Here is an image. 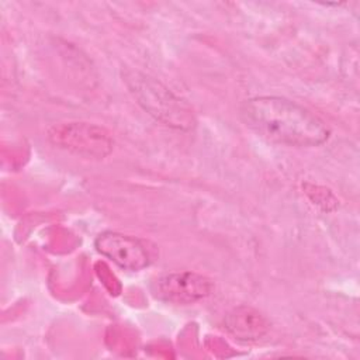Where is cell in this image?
Returning <instances> with one entry per match:
<instances>
[{
  "mask_svg": "<svg viewBox=\"0 0 360 360\" xmlns=\"http://www.w3.org/2000/svg\"><path fill=\"white\" fill-rule=\"evenodd\" d=\"M240 117L256 135L280 145L312 148L330 136V129L318 115L280 96H257L243 101Z\"/></svg>",
  "mask_w": 360,
  "mask_h": 360,
  "instance_id": "cell-1",
  "label": "cell"
},
{
  "mask_svg": "<svg viewBox=\"0 0 360 360\" xmlns=\"http://www.w3.org/2000/svg\"><path fill=\"white\" fill-rule=\"evenodd\" d=\"M122 80L136 103L160 124L179 131L195 127L191 107L155 77L128 69L122 72Z\"/></svg>",
  "mask_w": 360,
  "mask_h": 360,
  "instance_id": "cell-2",
  "label": "cell"
},
{
  "mask_svg": "<svg viewBox=\"0 0 360 360\" xmlns=\"http://www.w3.org/2000/svg\"><path fill=\"white\" fill-rule=\"evenodd\" d=\"M48 138L52 145L86 159H104L114 149L105 128L83 121L56 124L48 131Z\"/></svg>",
  "mask_w": 360,
  "mask_h": 360,
  "instance_id": "cell-3",
  "label": "cell"
},
{
  "mask_svg": "<svg viewBox=\"0 0 360 360\" xmlns=\"http://www.w3.org/2000/svg\"><path fill=\"white\" fill-rule=\"evenodd\" d=\"M212 281L194 271H174L163 274L153 280L150 290L155 298L177 304H194L212 292Z\"/></svg>",
  "mask_w": 360,
  "mask_h": 360,
  "instance_id": "cell-4",
  "label": "cell"
},
{
  "mask_svg": "<svg viewBox=\"0 0 360 360\" xmlns=\"http://www.w3.org/2000/svg\"><path fill=\"white\" fill-rule=\"evenodd\" d=\"M96 250L127 271H141L150 264L145 245L135 236L115 231H103L94 239Z\"/></svg>",
  "mask_w": 360,
  "mask_h": 360,
  "instance_id": "cell-5",
  "label": "cell"
},
{
  "mask_svg": "<svg viewBox=\"0 0 360 360\" xmlns=\"http://www.w3.org/2000/svg\"><path fill=\"white\" fill-rule=\"evenodd\" d=\"M224 326L240 342H256L269 333L270 321L253 307L238 305L225 315Z\"/></svg>",
  "mask_w": 360,
  "mask_h": 360,
  "instance_id": "cell-6",
  "label": "cell"
}]
</instances>
